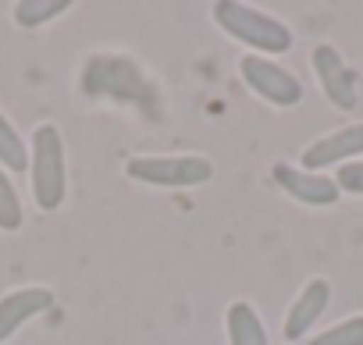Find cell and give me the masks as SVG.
<instances>
[{"label":"cell","instance_id":"6da1fadb","mask_svg":"<svg viewBox=\"0 0 363 345\" xmlns=\"http://www.w3.org/2000/svg\"><path fill=\"white\" fill-rule=\"evenodd\" d=\"M211 15L225 36L239 40L242 47H253V54L260 57L292 50V29L267 11H257L250 4H239V0H218Z\"/></svg>","mask_w":363,"mask_h":345},{"label":"cell","instance_id":"7a4b0ae2","mask_svg":"<svg viewBox=\"0 0 363 345\" xmlns=\"http://www.w3.org/2000/svg\"><path fill=\"white\" fill-rule=\"evenodd\" d=\"M125 175L150 189H196L214 179V164L200 153H150L128 157Z\"/></svg>","mask_w":363,"mask_h":345},{"label":"cell","instance_id":"3957f363","mask_svg":"<svg viewBox=\"0 0 363 345\" xmlns=\"http://www.w3.org/2000/svg\"><path fill=\"white\" fill-rule=\"evenodd\" d=\"M68 193L65 171V139L57 125H40L33 132V200L40 210H57Z\"/></svg>","mask_w":363,"mask_h":345},{"label":"cell","instance_id":"277c9868","mask_svg":"<svg viewBox=\"0 0 363 345\" xmlns=\"http://www.w3.org/2000/svg\"><path fill=\"white\" fill-rule=\"evenodd\" d=\"M239 72H242V82H246L260 100H267L271 107H296V103H303V82H299L289 68L274 64L271 57L242 54Z\"/></svg>","mask_w":363,"mask_h":345},{"label":"cell","instance_id":"5b68a950","mask_svg":"<svg viewBox=\"0 0 363 345\" xmlns=\"http://www.w3.org/2000/svg\"><path fill=\"white\" fill-rule=\"evenodd\" d=\"M310 64H313V75L320 82V93L328 96L331 107L338 111H352L359 93H356V72L342 61V54L331 47V43H317L313 54H310Z\"/></svg>","mask_w":363,"mask_h":345},{"label":"cell","instance_id":"8992f818","mask_svg":"<svg viewBox=\"0 0 363 345\" xmlns=\"http://www.w3.org/2000/svg\"><path fill=\"white\" fill-rule=\"evenodd\" d=\"M271 179H274V186L285 196H292L303 207H335L338 196H342L338 186H335V179L313 175V171H303V167H292V164H274L271 167Z\"/></svg>","mask_w":363,"mask_h":345},{"label":"cell","instance_id":"52a82bcc","mask_svg":"<svg viewBox=\"0 0 363 345\" xmlns=\"http://www.w3.org/2000/svg\"><path fill=\"white\" fill-rule=\"evenodd\" d=\"M363 157V125H345V128H335L320 139H313L306 149H303V171H313L320 175L324 167H335V164H349Z\"/></svg>","mask_w":363,"mask_h":345},{"label":"cell","instance_id":"ba28073f","mask_svg":"<svg viewBox=\"0 0 363 345\" xmlns=\"http://www.w3.org/2000/svg\"><path fill=\"white\" fill-rule=\"evenodd\" d=\"M54 302L57 299L47 285H26V288H15L8 295H0V341H8L26 320L47 313Z\"/></svg>","mask_w":363,"mask_h":345},{"label":"cell","instance_id":"9c48e42d","mask_svg":"<svg viewBox=\"0 0 363 345\" xmlns=\"http://www.w3.org/2000/svg\"><path fill=\"white\" fill-rule=\"evenodd\" d=\"M328 302H331V285L324 281V278H313V281H306L303 285V292L296 295V302L289 306V313H285V341H299L317 320H320V313L328 310Z\"/></svg>","mask_w":363,"mask_h":345},{"label":"cell","instance_id":"30bf717a","mask_svg":"<svg viewBox=\"0 0 363 345\" xmlns=\"http://www.w3.org/2000/svg\"><path fill=\"white\" fill-rule=\"evenodd\" d=\"M225 331H228V345H271L260 313H257L250 302H242V299L228 306V313H225Z\"/></svg>","mask_w":363,"mask_h":345},{"label":"cell","instance_id":"8fae6325","mask_svg":"<svg viewBox=\"0 0 363 345\" xmlns=\"http://www.w3.org/2000/svg\"><path fill=\"white\" fill-rule=\"evenodd\" d=\"M0 167L15 171V175L29 171V149H26L22 135L15 132V125H11L4 114H0Z\"/></svg>","mask_w":363,"mask_h":345},{"label":"cell","instance_id":"7c38bea8","mask_svg":"<svg viewBox=\"0 0 363 345\" xmlns=\"http://www.w3.org/2000/svg\"><path fill=\"white\" fill-rule=\"evenodd\" d=\"M68 8H72L68 0H22V4H15V22L22 29H40L50 18L65 15Z\"/></svg>","mask_w":363,"mask_h":345},{"label":"cell","instance_id":"4fadbf2b","mask_svg":"<svg viewBox=\"0 0 363 345\" xmlns=\"http://www.w3.org/2000/svg\"><path fill=\"white\" fill-rule=\"evenodd\" d=\"M310 345H363V313L345 317V320L331 324L328 331H317L310 338Z\"/></svg>","mask_w":363,"mask_h":345},{"label":"cell","instance_id":"5bb4252c","mask_svg":"<svg viewBox=\"0 0 363 345\" xmlns=\"http://www.w3.org/2000/svg\"><path fill=\"white\" fill-rule=\"evenodd\" d=\"M22 221H26V214H22V200L15 193V182L0 167V232H18Z\"/></svg>","mask_w":363,"mask_h":345},{"label":"cell","instance_id":"9a60e30c","mask_svg":"<svg viewBox=\"0 0 363 345\" xmlns=\"http://www.w3.org/2000/svg\"><path fill=\"white\" fill-rule=\"evenodd\" d=\"M335 186L338 193H349V196H363V160H349L338 167L335 175Z\"/></svg>","mask_w":363,"mask_h":345}]
</instances>
